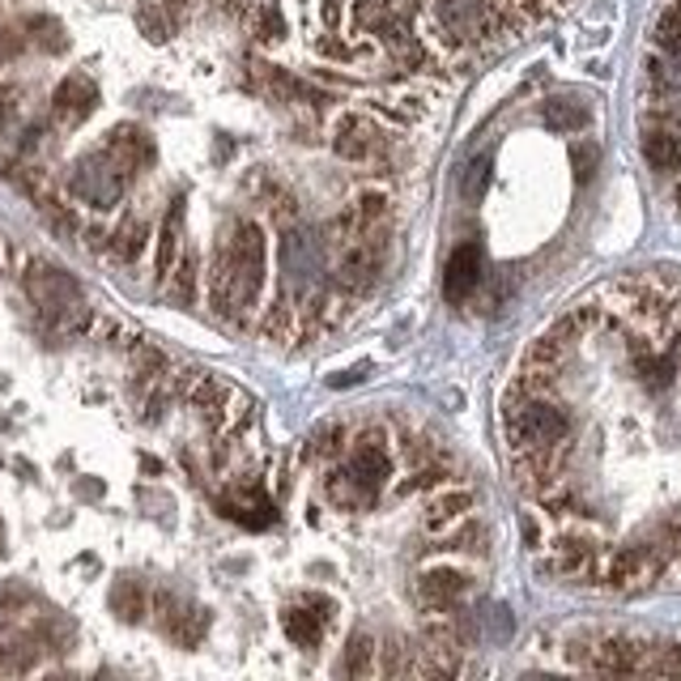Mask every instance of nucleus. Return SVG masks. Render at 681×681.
I'll return each mask as SVG.
<instances>
[{
	"mask_svg": "<svg viewBox=\"0 0 681 681\" xmlns=\"http://www.w3.org/2000/svg\"><path fill=\"white\" fill-rule=\"evenodd\" d=\"M77 498H86V503H98L102 498V482H77Z\"/></svg>",
	"mask_w": 681,
	"mask_h": 681,
	"instance_id": "obj_35",
	"label": "nucleus"
},
{
	"mask_svg": "<svg viewBox=\"0 0 681 681\" xmlns=\"http://www.w3.org/2000/svg\"><path fill=\"white\" fill-rule=\"evenodd\" d=\"M200 256L196 252H179V260H175V268H171V277H166L163 286H166V294L179 303V307H193L196 303V294H200Z\"/></svg>",
	"mask_w": 681,
	"mask_h": 681,
	"instance_id": "obj_19",
	"label": "nucleus"
},
{
	"mask_svg": "<svg viewBox=\"0 0 681 681\" xmlns=\"http://www.w3.org/2000/svg\"><path fill=\"white\" fill-rule=\"evenodd\" d=\"M644 660H648V648L639 644V639H601L596 648H587V660L584 669L587 673H644Z\"/></svg>",
	"mask_w": 681,
	"mask_h": 681,
	"instance_id": "obj_11",
	"label": "nucleus"
},
{
	"mask_svg": "<svg viewBox=\"0 0 681 681\" xmlns=\"http://www.w3.org/2000/svg\"><path fill=\"white\" fill-rule=\"evenodd\" d=\"M426 107H430V98L422 90H396V95L371 98L366 111H380V116H388L396 124H414L418 116H426Z\"/></svg>",
	"mask_w": 681,
	"mask_h": 681,
	"instance_id": "obj_21",
	"label": "nucleus"
},
{
	"mask_svg": "<svg viewBox=\"0 0 681 681\" xmlns=\"http://www.w3.org/2000/svg\"><path fill=\"white\" fill-rule=\"evenodd\" d=\"M673 205H678V213H681V184H678V193H673Z\"/></svg>",
	"mask_w": 681,
	"mask_h": 681,
	"instance_id": "obj_37",
	"label": "nucleus"
},
{
	"mask_svg": "<svg viewBox=\"0 0 681 681\" xmlns=\"http://www.w3.org/2000/svg\"><path fill=\"white\" fill-rule=\"evenodd\" d=\"M98 107V81L90 73H68L61 77V86L52 90V129L73 132L90 120V111Z\"/></svg>",
	"mask_w": 681,
	"mask_h": 681,
	"instance_id": "obj_7",
	"label": "nucleus"
},
{
	"mask_svg": "<svg viewBox=\"0 0 681 681\" xmlns=\"http://www.w3.org/2000/svg\"><path fill=\"white\" fill-rule=\"evenodd\" d=\"M260 341H268V345H290L298 341V303H294L290 294H273L268 303H260Z\"/></svg>",
	"mask_w": 681,
	"mask_h": 681,
	"instance_id": "obj_13",
	"label": "nucleus"
},
{
	"mask_svg": "<svg viewBox=\"0 0 681 681\" xmlns=\"http://www.w3.org/2000/svg\"><path fill=\"white\" fill-rule=\"evenodd\" d=\"M0 550H4V519H0Z\"/></svg>",
	"mask_w": 681,
	"mask_h": 681,
	"instance_id": "obj_38",
	"label": "nucleus"
},
{
	"mask_svg": "<svg viewBox=\"0 0 681 681\" xmlns=\"http://www.w3.org/2000/svg\"><path fill=\"white\" fill-rule=\"evenodd\" d=\"M400 455H405V464H409V469H422V464H430V460H443L448 452H443L430 435L405 430V435H400Z\"/></svg>",
	"mask_w": 681,
	"mask_h": 681,
	"instance_id": "obj_29",
	"label": "nucleus"
},
{
	"mask_svg": "<svg viewBox=\"0 0 681 681\" xmlns=\"http://www.w3.org/2000/svg\"><path fill=\"white\" fill-rule=\"evenodd\" d=\"M350 439H354V430L345 422H328L320 426L316 435H311V443H307V455H316V460H341V455L350 452Z\"/></svg>",
	"mask_w": 681,
	"mask_h": 681,
	"instance_id": "obj_25",
	"label": "nucleus"
},
{
	"mask_svg": "<svg viewBox=\"0 0 681 681\" xmlns=\"http://www.w3.org/2000/svg\"><path fill=\"white\" fill-rule=\"evenodd\" d=\"M375 664H380V648H375V639L358 630L354 639L345 644V656H341V673H350V678H371V673H375Z\"/></svg>",
	"mask_w": 681,
	"mask_h": 681,
	"instance_id": "obj_27",
	"label": "nucleus"
},
{
	"mask_svg": "<svg viewBox=\"0 0 681 681\" xmlns=\"http://www.w3.org/2000/svg\"><path fill=\"white\" fill-rule=\"evenodd\" d=\"M473 512H477V494L469 486H460V482H448V486L430 490L422 512V528L439 537V532H448L452 524H460V519L473 516Z\"/></svg>",
	"mask_w": 681,
	"mask_h": 681,
	"instance_id": "obj_9",
	"label": "nucleus"
},
{
	"mask_svg": "<svg viewBox=\"0 0 681 681\" xmlns=\"http://www.w3.org/2000/svg\"><path fill=\"white\" fill-rule=\"evenodd\" d=\"M592 166H596V145H575V175L587 179V175H592Z\"/></svg>",
	"mask_w": 681,
	"mask_h": 681,
	"instance_id": "obj_34",
	"label": "nucleus"
},
{
	"mask_svg": "<svg viewBox=\"0 0 681 681\" xmlns=\"http://www.w3.org/2000/svg\"><path fill=\"white\" fill-rule=\"evenodd\" d=\"M102 150H107V158L116 166H124L129 175H136V171H145V166L154 163V141L145 136L141 129H116L102 136Z\"/></svg>",
	"mask_w": 681,
	"mask_h": 681,
	"instance_id": "obj_16",
	"label": "nucleus"
},
{
	"mask_svg": "<svg viewBox=\"0 0 681 681\" xmlns=\"http://www.w3.org/2000/svg\"><path fill=\"white\" fill-rule=\"evenodd\" d=\"M332 154L341 163H375L388 154V141H384V129L375 124V111L366 107H354V111H341L332 120Z\"/></svg>",
	"mask_w": 681,
	"mask_h": 681,
	"instance_id": "obj_5",
	"label": "nucleus"
},
{
	"mask_svg": "<svg viewBox=\"0 0 681 681\" xmlns=\"http://www.w3.org/2000/svg\"><path fill=\"white\" fill-rule=\"evenodd\" d=\"M107 605H111V614L120 617L124 626H136V622L150 617V587L141 584V580H116Z\"/></svg>",
	"mask_w": 681,
	"mask_h": 681,
	"instance_id": "obj_18",
	"label": "nucleus"
},
{
	"mask_svg": "<svg viewBox=\"0 0 681 681\" xmlns=\"http://www.w3.org/2000/svg\"><path fill=\"white\" fill-rule=\"evenodd\" d=\"M132 188V175L124 166H116L107 158V150L95 145L90 154H81L77 163L68 166L65 175V196L77 205H90V209H111L120 205Z\"/></svg>",
	"mask_w": 681,
	"mask_h": 681,
	"instance_id": "obj_2",
	"label": "nucleus"
},
{
	"mask_svg": "<svg viewBox=\"0 0 681 681\" xmlns=\"http://www.w3.org/2000/svg\"><path fill=\"white\" fill-rule=\"evenodd\" d=\"M553 4H558V9H562V4H571V0H553Z\"/></svg>",
	"mask_w": 681,
	"mask_h": 681,
	"instance_id": "obj_39",
	"label": "nucleus"
},
{
	"mask_svg": "<svg viewBox=\"0 0 681 681\" xmlns=\"http://www.w3.org/2000/svg\"><path fill=\"white\" fill-rule=\"evenodd\" d=\"M380 239H350V248L341 252V264H337V282L350 294H366L375 282H380Z\"/></svg>",
	"mask_w": 681,
	"mask_h": 681,
	"instance_id": "obj_10",
	"label": "nucleus"
},
{
	"mask_svg": "<svg viewBox=\"0 0 681 681\" xmlns=\"http://www.w3.org/2000/svg\"><path fill=\"white\" fill-rule=\"evenodd\" d=\"M256 39L260 43H282L286 39V22H282V13L273 4H260L256 9Z\"/></svg>",
	"mask_w": 681,
	"mask_h": 681,
	"instance_id": "obj_32",
	"label": "nucleus"
},
{
	"mask_svg": "<svg viewBox=\"0 0 681 681\" xmlns=\"http://www.w3.org/2000/svg\"><path fill=\"white\" fill-rule=\"evenodd\" d=\"M651 43H656L664 56H669V52H681V4H669V9L656 18Z\"/></svg>",
	"mask_w": 681,
	"mask_h": 681,
	"instance_id": "obj_30",
	"label": "nucleus"
},
{
	"mask_svg": "<svg viewBox=\"0 0 681 681\" xmlns=\"http://www.w3.org/2000/svg\"><path fill=\"white\" fill-rule=\"evenodd\" d=\"M644 673H664V678H681V644H669V648H648Z\"/></svg>",
	"mask_w": 681,
	"mask_h": 681,
	"instance_id": "obj_31",
	"label": "nucleus"
},
{
	"mask_svg": "<svg viewBox=\"0 0 681 681\" xmlns=\"http://www.w3.org/2000/svg\"><path fill=\"white\" fill-rule=\"evenodd\" d=\"M664 553L651 546H617L614 553H601V571L596 584L614 587V592H644L664 575Z\"/></svg>",
	"mask_w": 681,
	"mask_h": 681,
	"instance_id": "obj_4",
	"label": "nucleus"
},
{
	"mask_svg": "<svg viewBox=\"0 0 681 681\" xmlns=\"http://www.w3.org/2000/svg\"><path fill=\"white\" fill-rule=\"evenodd\" d=\"M311 52H316L320 61H332V65H362V61L371 56L366 43H358V39H341L337 31L320 34V39L311 43Z\"/></svg>",
	"mask_w": 681,
	"mask_h": 681,
	"instance_id": "obj_23",
	"label": "nucleus"
},
{
	"mask_svg": "<svg viewBox=\"0 0 681 681\" xmlns=\"http://www.w3.org/2000/svg\"><path fill=\"white\" fill-rule=\"evenodd\" d=\"M541 571L550 580L562 584H596V571H601V546H596V532L592 528H562L558 537H550V550L541 558Z\"/></svg>",
	"mask_w": 681,
	"mask_h": 681,
	"instance_id": "obj_3",
	"label": "nucleus"
},
{
	"mask_svg": "<svg viewBox=\"0 0 681 681\" xmlns=\"http://www.w3.org/2000/svg\"><path fill=\"white\" fill-rule=\"evenodd\" d=\"M332 622H337V601L328 592H303L294 605L282 609V635L290 648L311 651L328 639Z\"/></svg>",
	"mask_w": 681,
	"mask_h": 681,
	"instance_id": "obj_6",
	"label": "nucleus"
},
{
	"mask_svg": "<svg viewBox=\"0 0 681 681\" xmlns=\"http://www.w3.org/2000/svg\"><path fill=\"white\" fill-rule=\"evenodd\" d=\"M129 371L132 380H163L171 371V358H166L163 345H154L150 337H136L129 345Z\"/></svg>",
	"mask_w": 681,
	"mask_h": 681,
	"instance_id": "obj_22",
	"label": "nucleus"
},
{
	"mask_svg": "<svg viewBox=\"0 0 681 681\" xmlns=\"http://www.w3.org/2000/svg\"><path fill=\"white\" fill-rule=\"evenodd\" d=\"M22 34H26V43H31V47L47 52V56H56V52H65L68 47L61 22H56V18H47V13H31V18H22Z\"/></svg>",
	"mask_w": 681,
	"mask_h": 681,
	"instance_id": "obj_24",
	"label": "nucleus"
},
{
	"mask_svg": "<svg viewBox=\"0 0 681 681\" xmlns=\"http://www.w3.org/2000/svg\"><path fill=\"white\" fill-rule=\"evenodd\" d=\"M469 571H460V567H430L418 575V601H422V609H452L455 601L469 592Z\"/></svg>",
	"mask_w": 681,
	"mask_h": 681,
	"instance_id": "obj_12",
	"label": "nucleus"
},
{
	"mask_svg": "<svg viewBox=\"0 0 681 681\" xmlns=\"http://www.w3.org/2000/svg\"><path fill=\"white\" fill-rule=\"evenodd\" d=\"M145 248H150V222H145L136 209H129V213L111 227V234H107V256L116 260V264H124V268H132L136 260L145 256Z\"/></svg>",
	"mask_w": 681,
	"mask_h": 681,
	"instance_id": "obj_14",
	"label": "nucleus"
},
{
	"mask_svg": "<svg viewBox=\"0 0 681 681\" xmlns=\"http://www.w3.org/2000/svg\"><path fill=\"white\" fill-rule=\"evenodd\" d=\"M503 439L512 452L558 448L571 439V418L550 392H528L512 380L503 392Z\"/></svg>",
	"mask_w": 681,
	"mask_h": 681,
	"instance_id": "obj_1",
	"label": "nucleus"
},
{
	"mask_svg": "<svg viewBox=\"0 0 681 681\" xmlns=\"http://www.w3.org/2000/svg\"><path fill=\"white\" fill-rule=\"evenodd\" d=\"M320 498H325L332 512H371L380 503V494L358 482V473L345 464V460H332L328 473L320 477Z\"/></svg>",
	"mask_w": 681,
	"mask_h": 681,
	"instance_id": "obj_8",
	"label": "nucleus"
},
{
	"mask_svg": "<svg viewBox=\"0 0 681 681\" xmlns=\"http://www.w3.org/2000/svg\"><path fill=\"white\" fill-rule=\"evenodd\" d=\"M179 252H184V205L171 200L163 213V227H158V239H154V277H158V282L171 277Z\"/></svg>",
	"mask_w": 681,
	"mask_h": 681,
	"instance_id": "obj_17",
	"label": "nucleus"
},
{
	"mask_svg": "<svg viewBox=\"0 0 681 681\" xmlns=\"http://www.w3.org/2000/svg\"><path fill=\"white\" fill-rule=\"evenodd\" d=\"M136 464H141V473H150V477H163V460H158V455H141Z\"/></svg>",
	"mask_w": 681,
	"mask_h": 681,
	"instance_id": "obj_36",
	"label": "nucleus"
},
{
	"mask_svg": "<svg viewBox=\"0 0 681 681\" xmlns=\"http://www.w3.org/2000/svg\"><path fill=\"white\" fill-rule=\"evenodd\" d=\"M0 13H4V0H0Z\"/></svg>",
	"mask_w": 681,
	"mask_h": 681,
	"instance_id": "obj_40",
	"label": "nucleus"
},
{
	"mask_svg": "<svg viewBox=\"0 0 681 681\" xmlns=\"http://www.w3.org/2000/svg\"><path fill=\"white\" fill-rule=\"evenodd\" d=\"M26 248L18 243V239H9V234H0V277H18L22 268H26Z\"/></svg>",
	"mask_w": 681,
	"mask_h": 681,
	"instance_id": "obj_33",
	"label": "nucleus"
},
{
	"mask_svg": "<svg viewBox=\"0 0 681 681\" xmlns=\"http://www.w3.org/2000/svg\"><path fill=\"white\" fill-rule=\"evenodd\" d=\"M541 120H546L553 132H580L587 124V111L575 98H553V102H546Z\"/></svg>",
	"mask_w": 681,
	"mask_h": 681,
	"instance_id": "obj_28",
	"label": "nucleus"
},
{
	"mask_svg": "<svg viewBox=\"0 0 681 681\" xmlns=\"http://www.w3.org/2000/svg\"><path fill=\"white\" fill-rule=\"evenodd\" d=\"M400 22V4L396 0H354V26L358 34H384Z\"/></svg>",
	"mask_w": 681,
	"mask_h": 681,
	"instance_id": "obj_20",
	"label": "nucleus"
},
{
	"mask_svg": "<svg viewBox=\"0 0 681 681\" xmlns=\"http://www.w3.org/2000/svg\"><path fill=\"white\" fill-rule=\"evenodd\" d=\"M477 286H482V252H477V243H460L443 268V294L452 303H464Z\"/></svg>",
	"mask_w": 681,
	"mask_h": 681,
	"instance_id": "obj_15",
	"label": "nucleus"
},
{
	"mask_svg": "<svg viewBox=\"0 0 681 681\" xmlns=\"http://www.w3.org/2000/svg\"><path fill=\"white\" fill-rule=\"evenodd\" d=\"M486 541H490L486 524H482V519H473V516H464L460 524L448 528L443 550H455V553H464V558H477V553H486Z\"/></svg>",
	"mask_w": 681,
	"mask_h": 681,
	"instance_id": "obj_26",
	"label": "nucleus"
}]
</instances>
